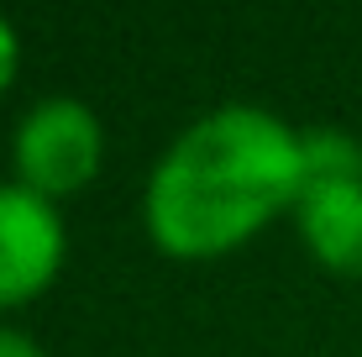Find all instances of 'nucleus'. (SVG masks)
I'll return each mask as SVG.
<instances>
[{
	"label": "nucleus",
	"mask_w": 362,
	"mask_h": 357,
	"mask_svg": "<svg viewBox=\"0 0 362 357\" xmlns=\"http://www.w3.org/2000/svg\"><path fill=\"white\" fill-rule=\"evenodd\" d=\"M16 58H21L16 27H11V21L0 16V90H6V84H11V74H16Z\"/></svg>",
	"instance_id": "5"
},
{
	"label": "nucleus",
	"mask_w": 362,
	"mask_h": 357,
	"mask_svg": "<svg viewBox=\"0 0 362 357\" xmlns=\"http://www.w3.org/2000/svg\"><path fill=\"white\" fill-rule=\"evenodd\" d=\"M299 137L273 110L221 105L179 131L147 179V226L173 257H216L294 205Z\"/></svg>",
	"instance_id": "1"
},
{
	"label": "nucleus",
	"mask_w": 362,
	"mask_h": 357,
	"mask_svg": "<svg viewBox=\"0 0 362 357\" xmlns=\"http://www.w3.org/2000/svg\"><path fill=\"white\" fill-rule=\"evenodd\" d=\"M100 153H105L100 116L84 100H69V95L37 100L27 116H21L16 142H11L16 184H27V189L42 194V200L90 184L95 168H100Z\"/></svg>",
	"instance_id": "3"
},
{
	"label": "nucleus",
	"mask_w": 362,
	"mask_h": 357,
	"mask_svg": "<svg viewBox=\"0 0 362 357\" xmlns=\"http://www.w3.org/2000/svg\"><path fill=\"white\" fill-rule=\"evenodd\" d=\"M64 263V221L27 184H0V305L32 300Z\"/></svg>",
	"instance_id": "4"
},
{
	"label": "nucleus",
	"mask_w": 362,
	"mask_h": 357,
	"mask_svg": "<svg viewBox=\"0 0 362 357\" xmlns=\"http://www.w3.org/2000/svg\"><path fill=\"white\" fill-rule=\"evenodd\" d=\"M0 357H42V352H37V341H27L21 331H6V326H0Z\"/></svg>",
	"instance_id": "6"
},
{
	"label": "nucleus",
	"mask_w": 362,
	"mask_h": 357,
	"mask_svg": "<svg viewBox=\"0 0 362 357\" xmlns=\"http://www.w3.org/2000/svg\"><path fill=\"white\" fill-rule=\"evenodd\" d=\"M294 221L320 263L362 274V147L336 127L299 137V194Z\"/></svg>",
	"instance_id": "2"
}]
</instances>
